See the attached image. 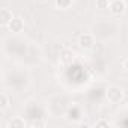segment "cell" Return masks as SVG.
<instances>
[{"label":"cell","mask_w":128,"mask_h":128,"mask_svg":"<svg viewBox=\"0 0 128 128\" xmlns=\"http://www.w3.org/2000/svg\"><path fill=\"white\" fill-rule=\"evenodd\" d=\"M125 94H124V89L119 88V86H110L107 89V100L108 102L112 104H119L122 100H124Z\"/></svg>","instance_id":"obj_1"},{"label":"cell","mask_w":128,"mask_h":128,"mask_svg":"<svg viewBox=\"0 0 128 128\" xmlns=\"http://www.w3.org/2000/svg\"><path fill=\"white\" fill-rule=\"evenodd\" d=\"M110 12L114 15V17H120L125 14L126 11V5L124 0H113V2H110Z\"/></svg>","instance_id":"obj_2"},{"label":"cell","mask_w":128,"mask_h":128,"mask_svg":"<svg viewBox=\"0 0 128 128\" xmlns=\"http://www.w3.org/2000/svg\"><path fill=\"white\" fill-rule=\"evenodd\" d=\"M94 44H95V38H94V35H90V33H84V35H82V36L78 38V45H80V48H83V50L92 48Z\"/></svg>","instance_id":"obj_3"},{"label":"cell","mask_w":128,"mask_h":128,"mask_svg":"<svg viewBox=\"0 0 128 128\" xmlns=\"http://www.w3.org/2000/svg\"><path fill=\"white\" fill-rule=\"evenodd\" d=\"M8 29H9L12 33H20V32H23V29H24V21H23L20 17H14L12 21L9 23Z\"/></svg>","instance_id":"obj_4"},{"label":"cell","mask_w":128,"mask_h":128,"mask_svg":"<svg viewBox=\"0 0 128 128\" xmlns=\"http://www.w3.org/2000/svg\"><path fill=\"white\" fill-rule=\"evenodd\" d=\"M12 18H14V15H12V12L8 8H2V9H0V24H2V26L8 27L9 23L12 21Z\"/></svg>","instance_id":"obj_5"},{"label":"cell","mask_w":128,"mask_h":128,"mask_svg":"<svg viewBox=\"0 0 128 128\" xmlns=\"http://www.w3.org/2000/svg\"><path fill=\"white\" fill-rule=\"evenodd\" d=\"M74 59H76V54H74L72 50L65 48V50L60 53V62L63 63V65H70V63L74 62Z\"/></svg>","instance_id":"obj_6"},{"label":"cell","mask_w":128,"mask_h":128,"mask_svg":"<svg viewBox=\"0 0 128 128\" xmlns=\"http://www.w3.org/2000/svg\"><path fill=\"white\" fill-rule=\"evenodd\" d=\"M80 118H82V110H80V107L72 106V107L68 110V120H71V122H78Z\"/></svg>","instance_id":"obj_7"},{"label":"cell","mask_w":128,"mask_h":128,"mask_svg":"<svg viewBox=\"0 0 128 128\" xmlns=\"http://www.w3.org/2000/svg\"><path fill=\"white\" fill-rule=\"evenodd\" d=\"M26 126V120L23 118H14L9 122V128H24Z\"/></svg>","instance_id":"obj_8"},{"label":"cell","mask_w":128,"mask_h":128,"mask_svg":"<svg viewBox=\"0 0 128 128\" xmlns=\"http://www.w3.org/2000/svg\"><path fill=\"white\" fill-rule=\"evenodd\" d=\"M8 106H9V100L6 96V94H2V95H0V110H2V112L6 110Z\"/></svg>","instance_id":"obj_9"},{"label":"cell","mask_w":128,"mask_h":128,"mask_svg":"<svg viewBox=\"0 0 128 128\" xmlns=\"http://www.w3.org/2000/svg\"><path fill=\"white\" fill-rule=\"evenodd\" d=\"M56 3L60 9H68L72 5V0H56Z\"/></svg>","instance_id":"obj_10"},{"label":"cell","mask_w":128,"mask_h":128,"mask_svg":"<svg viewBox=\"0 0 128 128\" xmlns=\"http://www.w3.org/2000/svg\"><path fill=\"white\" fill-rule=\"evenodd\" d=\"M96 8H100V9L110 8V0H96Z\"/></svg>","instance_id":"obj_11"},{"label":"cell","mask_w":128,"mask_h":128,"mask_svg":"<svg viewBox=\"0 0 128 128\" xmlns=\"http://www.w3.org/2000/svg\"><path fill=\"white\" fill-rule=\"evenodd\" d=\"M95 126H96V128H100V126H110V124H108L107 120H98V122L95 124Z\"/></svg>","instance_id":"obj_12"},{"label":"cell","mask_w":128,"mask_h":128,"mask_svg":"<svg viewBox=\"0 0 128 128\" xmlns=\"http://www.w3.org/2000/svg\"><path fill=\"white\" fill-rule=\"evenodd\" d=\"M33 126H45V122H33Z\"/></svg>","instance_id":"obj_13"},{"label":"cell","mask_w":128,"mask_h":128,"mask_svg":"<svg viewBox=\"0 0 128 128\" xmlns=\"http://www.w3.org/2000/svg\"><path fill=\"white\" fill-rule=\"evenodd\" d=\"M124 68H125V71L128 72V57L125 59V62H124Z\"/></svg>","instance_id":"obj_14"},{"label":"cell","mask_w":128,"mask_h":128,"mask_svg":"<svg viewBox=\"0 0 128 128\" xmlns=\"http://www.w3.org/2000/svg\"><path fill=\"white\" fill-rule=\"evenodd\" d=\"M38 2H47V0H38Z\"/></svg>","instance_id":"obj_15"}]
</instances>
